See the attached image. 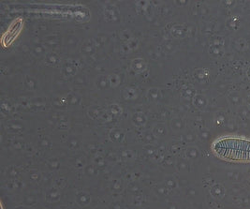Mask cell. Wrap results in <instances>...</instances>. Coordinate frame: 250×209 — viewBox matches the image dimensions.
Listing matches in <instances>:
<instances>
[{
    "label": "cell",
    "mask_w": 250,
    "mask_h": 209,
    "mask_svg": "<svg viewBox=\"0 0 250 209\" xmlns=\"http://www.w3.org/2000/svg\"><path fill=\"white\" fill-rule=\"evenodd\" d=\"M216 155L232 162H250V141L238 138H223L213 145Z\"/></svg>",
    "instance_id": "6da1fadb"
}]
</instances>
